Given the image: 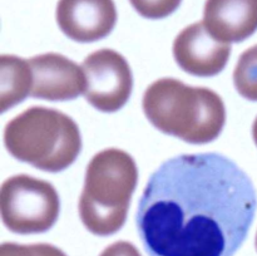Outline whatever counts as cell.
I'll use <instances>...</instances> for the list:
<instances>
[{"instance_id":"1","label":"cell","mask_w":257,"mask_h":256,"mask_svg":"<svg viewBox=\"0 0 257 256\" xmlns=\"http://www.w3.org/2000/svg\"><path fill=\"white\" fill-rule=\"evenodd\" d=\"M257 210L251 178L216 152L181 155L151 175L136 223L150 256H233Z\"/></svg>"},{"instance_id":"2","label":"cell","mask_w":257,"mask_h":256,"mask_svg":"<svg viewBox=\"0 0 257 256\" xmlns=\"http://www.w3.org/2000/svg\"><path fill=\"white\" fill-rule=\"evenodd\" d=\"M146 117L157 130L192 145L220 136L226 122L222 98L210 88L190 87L175 78H161L143 95Z\"/></svg>"},{"instance_id":"3","label":"cell","mask_w":257,"mask_h":256,"mask_svg":"<svg viewBox=\"0 0 257 256\" xmlns=\"http://www.w3.org/2000/svg\"><path fill=\"white\" fill-rule=\"evenodd\" d=\"M138 171L132 156L119 148L98 152L87 167L79 198L83 225L98 236H109L123 227Z\"/></svg>"},{"instance_id":"4","label":"cell","mask_w":257,"mask_h":256,"mask_svg":"<svg viewBox=\"0 0 257 256\" xmlns=\"http://www.w3.org/2000/svg\"><path fill=\"white\" fill-rule=\"evenodd\" d=\"M4 143L13 157L48 172L68 168L82 150L77 123L63 112L39 105L8 122Z\"/></svg>"},{"instance_id":"5","label":"cell","mask_w":257,"mask_h":256,"mask_svg":"<svg viewBox=\"0 0 257 256\" xmlns=\"http://www.w3.org/2000/svg\"><path fill=\"white\" fill-rule=\"evenodd\" d=\"M60 201L52 183L28 175L4 181L0 190V212L4 225L20 235L42 233L57 222Z\"/></svg>"},{"instance_id":"6","label":"cell","mask_w":257,"mask_h":256,"mask_svg":"<svg viewBox=\"0 0 257 256\" xmlns=\"http://www.w3.org/2000/svg\"><path fill=\"white\" fill-rule=\"evenodd\" d=\"M87 77L85 99L102 112H115L128 102L133 78L123 55L112 49L95 50L82 64Z\"/></svg>"},{"instance_id":"7","label":"cell","mask_w":257,"mask_h":256,"mask_svg":"<svg viewBox=\"0 0 257 256\" xmlns=\"http://www.w3.org/2000/svg\"><path fill=\"white\" fill-rule=\"evenodd\" d=\"M231 47L210 34L203 22L186 27L173 43V57L185 72L197 77L218 74L228 62Z\"/></svg>"},{"instance_id":"8","label":"cell","mask_w":257,"mask_h":256,"mask_svg":"<svg viewBox=\"0 0 257 256\" xmlns=\"http://www.w3.org/2000/svg\"><path fill=\"white\" fill-rule=\"evenodd\" d=\"M28 60L33 72L32 97L69 100L85 92L84 70L69 58L58 53H45Z\"/></svg>"},{"instance_id":"9","label":"cell","mask_w":257,"mask_h":256,"mask_svg":"<svg viewBox=\"0 0 257 256\" xmlns=\"http://www.w3.org/2000/svg\"><path fill=\"white\" fill-rule=\"evenodd\" d=\"M57 23L75 42L90 43L107 37L117 23L113 0H59Z\"/></svg>"},{"instance_id":"10","label":"cell","mask_w":257,"mask_h":256,"mask_svg":"<svg viewBox=\"0 0 257 256\" xmlns=\"http://www.w3.org/2000/svg\"><path fill=\"white\" fill-rule=\"evenodd\" d=\"M203 24L220 42H242L257 30V0H206Z\"/></svg>"},{"instance_id":"11","label":"cell","mask_w":257,"mask_h":256,"mask_svg":"<svg viewBox=\"0 0 257 256\" xmlns=\"http://www.w3.org/2000/svg\"><path fill=\"white\" fill-rule=\"evenodd\" d=\"M33 88V72L29 60L15 55L0 57V109L5 112L23 102Z\"/></svg>"},{"instance_id":"12","label":"cell","mask_w":257,"mask_h":256,"mask_svg":"<svg viewBox=\"0 0 257 256\" xmlns=\"http://www.w3.org/2000/svg\"><path fill=\"white\" fill-rule=\"evenodd\" d=\"M233 83L243 98L257 100V44L240 55L233 72Z\"/></svg>"},{"instance_id":"13","label":"cell","mask_w":257,"mask_h":256,"mask_svg":"<svg viewBox=\"0 0 257 256\" xmlns=\"http://www.w3.org/2000/svg\"><path fill=\"white\" fill-rule=\"evenodd\" d=\"M0 256H67L57 246L50 243H32L19 245L4 242L0 247Z\"/></svg>"},{"instance_id":"14","label":"cell","mask_w":257,"mask_h":256,"mask_svg":"<svg viewBox=\"0 0 257 256\" xmlns=\"http://www.w3.org/2000/svg\"><path fill=\"white\" fill-rule=\"evenodd\" d=\"M132 7L148 19H162L172 14L182 0H130Z\"/></svg>"},{"instance_id":"15","label":"cell","mask_w":257,"mask_h":256,"mask_svg":"<svg viewBox=\"0 0 257 256\" xmlns=\"http://www.w3.org/2000/svg\"><path fill=\"white\" fill-rule=\"evenodd\" d=\"M99 256H142L133 243L128 241H117L103 250Z\"/></svg>"},{"instance_id":"16","label":"cell","mask_w":257,"mask_h":256,"mask_svg":"<svg viewBox=\"0 0 257 256\" xmlns=\"http://www.w3.org/2000/svg\"><path fill=\"white\" fill-rule=\"evenodd\" d=\"M252 136H253V141H255V143L257 146V117H256L255 122H253V125H252Z\"/></svg>"},{"instance_id":"17","label":"cell","mask_w":257,"mask_h":256,"mask_svg":"<svg viewBox=\"0 0 257 256\" xmlns=\"http://www.w3.org/2000/svg\"><path fill=\"white\" fill-rule=\"evenodd\" d=\"M256 250H257V233H256Z\"/></svg>"}]
</instances>
